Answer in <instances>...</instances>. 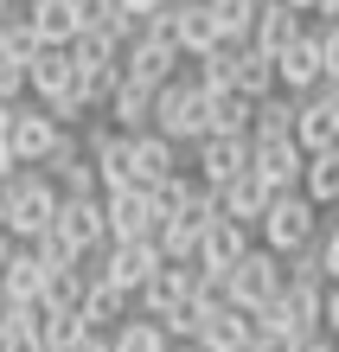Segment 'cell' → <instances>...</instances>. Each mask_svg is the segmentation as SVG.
Listing matches in <instances>:
<instances>
[{"label":"cell","instance_id":"1","mask_svg":"<svg viewBox=\"0 0 339 352\" xmlns=\"http://www.w3.org/2000/svg\"><path fill=\"white\" fill-rule=\"evenodd\" d=\"M58 186L39 173V167H19L13 179H0V218H7V237L13 243H39L58 224Z\"/></svg>","mask_w":339,"mask_h":352},{"label":"cell","instance_id":"2","mask_svg":"<svg viewBox=\"0 0 339 352\" xmlns=\"http://www.w3.org/2000/svg\"><path fill=\"white\" fill-rule=\"evenodd\" d=\"M154 129L166 141H179V148H199V141L211 135V116H205V84L193 71H179L173 84H166L154 96Z\"/></svg>","mask_w":339,"mask_h":352},{"label":"cell","instance_id":"3","mask_svg":"<svg viewBox=\"0 0 339 352\" xmlns=\"http://www.w3.org/2000/svg\"><path fill=\"white\" fill-rule=\"evenodd\" d=\"M314 237H320V205L307 192H275L263 224H256V243L275 250V256H294V250H307Z\"/></svg>","mask_w":339,"mask_h":352},{"label":"cell","instance_id":"4","mask_svg":"<svg viewBox=\"0 0 339 352\" xmlns=\"http://www.w3.org/2000/svg\"><path fill=\"white\" fill-rule=\"evenodd\" d=\"M160 269H166V256L154 250V243H102V250L83 256V276L109 282V288H122V295H141Z\"/></svg>","mask_w":339,"mask_h":352},{"label":"cell","instance_id":"5","mask_svg":"<svg viewBox=\"0 0 339 352\" xmlns=\"http://www.w3.org/2000/svg\"><path fill=\"white\" fill-rule=\"evenodd\" d=\"M282 282H288V263L275 256V250H250L237 269H230V282H224V301L230 307H243V314H256V307H269L275 295H282Z\"/></svg>","mask_w":339,"mask_h":352},{"label":"cell","instance_id":"6","mask_svg":"<svg viewBox=\"0 0 339 352\" xmlns=\"http://www.w3.org/2000/svg\"><path fill=\"white\" fill-rule=\"evenodd\" d=\"M102 218H109V243H154L160 212L147 199V186H109L102 192Z\"/></svg>","mask_w":339,"mask_h":352},{"label":"cell","instance_id":"7","mask_svg":"<svg viewBox=\"0 0 339 352\" xmlns=\"http://www.w3.org/2000/svg\"><path fill=\"white\" fill-rule=\"evenodd\" d=\"M58 135H65V129H58V122L45 116V102H13V122H7V148H13V160H19V167H45V154L58 148Z\"/></svg>","mask_w":339,"mask_h":352},{"label":"cell","instance_id":"8","mask_svg":"<svg viewBox=\"0 0 339 352\" xmlns=\"http://www.w3.org/2000/svg\"><path fill=\"white\" fill-rule=\"evenodd\" d=\"M39 173H45L65 199H96V192H102V179H96V167H90V154H83V135H71V129L58 135V148L45 154V167H39Z\"/></svg>","mask_w":339,"mask_h":352},{"label":"cell","instance_id":"9","mask_svg":"<svg viewBox=\"0 0 339 352\" xmlns=\"http://www.w3.org/2000/svg\"><path fill=\"white\" fill-rule=\"evenodd\" d=\"M294 141H301V154H327V148H339V77H327L314 96H301Z\"/></svg>","mask_w":339,"mask_h":352},{"label":"cell","instance_id":"10","mask_svg":"<svg viewBox=\"0 0 339 352\" xmlns=\"http://www.w3.org/2000/svg\"><path fill=\"white\" fill-rule=\"evenodd\" d=\"M179 167H186L179 141H166L160 129L129 135V186H160V179H173Z\"/></svg>","mask_w":339,"mask_h":352},{"label":"cell","instance_id":"11","mask_svg":"<svg viewBox=\"0 0 339 352\" xmlns=\"http://www.w3.org/2000/svg\"><path fill=\"white\" fill-rule=\"evenodd\" d=\"M275 77H282L288 96H314V90L327 84V52H320V32H314V26L294 38L282 58H275Z\"/></svg>","mask_w":339,"mask_h":352},{"label":"cell","instance_id":"12","mask_svg":"<svg viewBox=\"0 0 339 352\" xmlns=\"http://www.w3.org/2000/svg\"><path fill=\"white\" fill-rule=\"evenodd\" d=\"M58 237L71 243L77 256H90L109 243V218H102V192L96 199H58V224H52Z\"/></svg>","mask_w":339,"mask_h":352},{"label":"cell","instance_id":"13","mask_svg":"<svg viewBox=\"0 0 339 352\" xmlns=\"http://www.w3.org/2000/svg\"><path fill=\"white\" fill-rule=\"evenodd\" d=\"M250 167H256L275 192H301L307 154H301V141H294V135H282V141H256V135H250Z\"/></svg>","mask_w":339,"mask_h":352},{"label":"cell","instance_id":"14","mask_svg":"<svg viewBox=\"0 0 339 352\" xmlns=\"http://www.w3.org/2000/svg\"><path fill=\"white\" fill-rule=\"evenodd\" d=\"M269 199H275V186H269L256 167H243L237 179H224V186H218V212H224V218H237V224H250V231L263 224Z\"/></svg>","mask_w":339,"mask_h":352},{"label":"cell","instance_id":"15","mask_svg":"<svg viewBox=\"0 0 339 352\" xmlns=\"http://www.w3.org/2000/svg\"><path fill=\"white\" fill-rule=\"evenodd\" d=\"M250 167V135H205L199 141V179L218 192L224 179H237Z\"/></svg>","mask_w":339,"mask_h":352},{"label":"cell","instance_id":"16","mask_svg":"<svg viewBox=\"0 0 339 352\" xmlns=\"http://www.w3.org/2000/svg\"><path fill=\"white\" fill-rule=\"evenodd\" d=\"M307 26H314V19H307V13H294L288 0H269V7H263V19H256V32H250V45H256L263 58H282L294 38L307 32Z\"/></svg>","mask_w":339,"mask_h":352},{"label":"cell","instance_id":"17","mask_svg":"<svg viewBox=\"0 0 339 352\" xmlns=\"http://www.w3.org/2000/svg\"><path fill=\"white\" fill-rule=\"evenodd\" d=\"M250 237H256L250 224H237V218H218V224L205 231V243H199V263H205V269H218V276H230V269H237L250 250H256Z\"/></svg>","mask_w":339,"mask_h":352},{"label":"cell","instance_id":"18","mask_svg":"<svg viewBox=\"0 0 339 352\" xmlns=\"http://www.w3.org/2000/svg\"><path fill=\"white\" fill-rule=\"evenodd\" d=\"M199 346L205 352H250V346H256V314L218 301V307H211V320H205V333H199Z\"/></svg>","mask_w":339,"mask_h":352},{"label":"cell","instance_id":"19","mask_svg":"<svg viewBox=\"0 0 339 352\" xmlns=\"http://www.w3.org/2000/svg\"><path fill=\"white\" fill-rule=\"evenodd\" d=\"M179 301H193V269H173V263H166V269H160V276H154V282H147V288H141V295H135V314L160 327V320H166V314H173V307H179Z\"/></svg>","mask_w":339,"mask_h":352},{"label":"cell","instance_id":"20","mask_svg":"<svg viewBox=\"0 0 339 352\" xmlns=\"http://www.w3.org/2000/svg\"><path fill=\"white\" fill-rule=\"evenodd\" d=\"M26 19L45 45H77L83 32V0H26Z\"/></svg>","mask_w":339,"mask_h":352},{"label":"cell","instance_id":"21","mask_svg":"<svg viewBox=\"0 0 339 352\" xmlns=\"http://www.w3.org/2000/svg\"><path fill=\"white\" fill-rule=\"evenodd\" d=\"M173 45L186 58H205L218 45V19H211V0H173Z\"/></svg>","mask_w":339,"mask_h":352},{"label":"cell","instance_id":"22","mask_svg":"<svg viewBox=\"0 0 339 352\" xmlns=\"http://www.w3.org/2000/svg\"><path fill=\"white\" fill-rule=\"evenodd\" d=\"M26 84H32V102H52V96H65L77 84V65H71V45H45L26 65Z\"/></svg>","mask_w":339,"mask_h":352},{"label":"cell","instance_id":"23","mask_svg":"<svg viewBox=\"0 0 339 352\" xmlns=\"http://www.w3.org/2000/svg\"><path fill=\"white\" fill-rule=\"evenodd\" d=\"M154 96H160V90H147V84H129V77H122L102 116H109L122 135H147V129H154Z\"/></svg>","mask_w":339,"mask_h":352},{"label":"cell","instance_id":"24","mask_svg":"<svg viewBox=\"0 0 339 352\" xmlns=\"http://www.w3.org/2000/svg\"><path fill=\"white\" fill-rule=\"evenodd\" d=\"M45 276H52V269L32 256V243H13L7 269H0V288H7L13 301H45Z\"/></svg>","mask_w":339,"mask_h":352},{"label":"cell","instance_id":"25","mask_svg":"<svg viewBox=\"0 0 339 352\" xmlns=\"http://www.w3.org/2000/svg\"><path fill=\"white\" fill-rule=\"evenodd\" d=\"M205 116H211V135H250L256 96H243L237 84H218V90H205Z\"/></svg>","mask_w":339,"mask_h":352},{"label":"cell","instance_id":"26","mask_svg":"<svg viewBox=\"0 0 339 352\" xmlns=\"http://www.w3.org/2000/svg\"><path fill=\"white\" fill-rule=\"evenodd\" d=\"M77 314H83L90 333H116V327L135 314V295H122V288H109V282H90V295H83Z\"/></svg>","mask_w":339,"mask_h":352},{"label":"cell","instance_id":"27","mask_svg":"<svg viewBox=\"0 0 339 352\" xmlns=\"http://www.w3.org/2000/svg\"><path fill=\"white\" fill-rule=\"evenodd\" d=\"M83 32H96V38H109V45L129 52L135 38H141V19H135V13H122L116 0H83Z\"/></svg>","mask_w":339,"mask_h":352},{"label":"cell","instance_id":"28","mask_svg":"<svg viewBox=\"0 0 339 352\" xmlns=\"http://www.w3.org/2000/svg\"><path fill=\"white\" fill-rule=\"evenodd\" d=\"M294 122H301V96L275 90V96L256 102V116H250V135H256V141H282V135H294Z\"/></svg>","mask_w":339,"mask_h":352},{"label":"cell","instance_id":"29","mask_svg":"<svg viewBox=\"0 0 339 352\" xmlns=\"http://www.w3.org/2000/svg\"><path fill=\"white\" fill-rule=\"evenodd\" d=\"M199 243H205V231H199V224H186V218H160V231H154V250L173 263V269L199 263Z\"/></svg>","mask_w":339,"mask_h":352},{"label":"cell","instance_id":"30","mask_svg":"<svg viewBox=\"0 0 339 352\" xmlns=\"http://www.w3.org/2000/svg\"><path fill=\"white\" fill-rule=\"evenodd\" d=\"M205 192V179H193V173H173V179H160V186H147V199H154V212L160 218H186V212H193V199Z\"/></svg>","mask_w":339,"mask_h":352},{"label":"cell","instance_id":"31","mask_svg":"<svg viewBox=\"0 0 339 352\" xmlns=\"http://www.w3.org/2000/svg\"><path fill=\"white\" fill-rule=\"evenodd\" d=\"M301 192L320 205H339V148H327V154H307V173H301Z\"/></svg>","mask_w":339,"mask_h":352},{"label":"cell","instance_id":"32","mask_svg":"<svg viewBox=\"0 0 339 352\" xmlns=\"http://www.w3.org/2000/svg\"><path fill=\"white\" fill-rule=\"evenodd\" d=\"M109 352H173V340H166V327H154V320H141V314H129L109 333Z\"/></svg>","mask_w":339,"mask_h":352},{"label":"cell","instance_id":"33","mask_svg":"<svg viewBox=\"0 0 339 352\" xmlns=\"http://www.w3.org/2000/svg\"><path fill=\"white\" fill-rule=\"evenodd\" d=\"M230 84H237L243 96H256V102H263V96L282 90V77H275V58H263L256 45H250V52L237 58V77H230Z\"/></svg>","mask_w":339,"mask_h":352},{"label":"cell","instance_id":"34","mask_svg":"<svg viewBox=\"0 0 339 352\" xmlns=\"http://www.w3.org/2000/svg\"><path fill=\"white\" fill-rule=\"evenodd\" d=\"M211 19H218V38H243L250 45V32L263 19V0H211Z\"/></svg>","mask_w":339,"mask_h":352},{"label":"cell","instance_id":"35","mask_svg":"<svg viewBox=\"0 0 339 352\" xmlns=\"http://www.w3.org/2000/svg\"><path fill=\"white\" fill-rule=\"evenodd\" d=\"M83 295H90V276H83V263H77V269H52V276H45V301H52V307H65V314H77Z\"/></svg>","mask_w":339,"mask_h":352},{"label":"cell","instance_id":"36","mask_svg":"<svg viewBox=\"0 0 339 352\" xmlns=\"http://www.w3.org/2000/svg\"><path fill=\"white\" fill-rule=\"evenodd\" d=\"M39 52H45V38L32 32V19H26V13H19V19H7V58H13V65H32Z\"/></svg>","mask_w":339,"mask_h":352},{"label":"cell","instance_id":"37","mask_svg":"<svg viewBox=\"0 0 339 352\" xmlns=\"http://www.w3.org/2000/svg\"><path fill=\"white\" fill-rule=\"evenodd\" d=\"M32 256L45 263V269H77V263H83V256L71 250V243L58 237V231H45V237H39V243H32Z\"/></svg>","mask_w":339,"mask_h":352},{"label":"cell","instance_id":"38","mask_svg":"<svg viewBox=\"0 0 339 352\" xmlns=\"http://www.w3.org/2000/svg\"><path fill=\"white\" fill-rule=\"evenodd\" d=\"M26 96H32L26 65H13V58H7V65H0V102H26Z\"/></svg>","mask_w":339,"mask_h":352},{"label":"cell","instance_id":"39","mask_svg":"<svg viewBox=\"0 0 339 352\" xmlns=\"http://www.w3.org/2000/svg\"><path fill=\"white\" fill-rule=\"evenodd\" d=\"M314 250H320L327 282H339V218H333V224H320V243H314Z\"/></svg>","mask_w":339,"mask_h":352},{"label":"cell","instance_id":"40","mask_svg":"<svg viewBox=\"0 0 339 352\" xmlns=\"http://www.w3.org/2000/svg\"><path fill=\"white\" fill-rule=\"evenodd\" d=\"M314 32H320V52H327V77H339V26L333 19H314Z\"/></svg>","mask_w":339,"mask_h":352},{"label":"cell","instance_id":"41","mask_svg":"<svg viewBox=\"0 0 339 352\" xmlns=\"http://www.w3.org/2000/svg\"><path fill=\"white\" fill-rule=\"evenodd\" d=\"M0 352H45V346H39V333H32V327H13V333L0 340Z\"/></svg>","mask_w":339,"mask_h":352},{"label":"cell","instance_id":"42","mask_svg":"<svg viewBox=\"0 0 339 352\" xmlns=\"http://www.w3.org/2000/svg\"><path fill=\"white\" fill-rule=\"evenodd\" d=\"M116 7H122V13H135L141 26H147V19H154V13H166L173 0H116Z\"/></svg>","mask_w":339,"mask_h":352},{"label":"cell","instance_id":"43","mask_svg":"<svg viewBox=\"0 0 339 352\" xmlns=\"http://www.w3.org/2000/svg\"><path fill=\"white\" fill-rule=\"evenodd\" d=\"M327 340H339V282H327Z\"/></svg>","mask_w":339,"mask_h":352},{"label":"cell","instance_id":"44","mask_svg":"<svg viewBox=\"0 0 339 352\" xmlns=\"http://www.w3.org/2000/svg\"><path fill=\"white\" fill-rule=\"evenodd\" d=\"M19 173V160H13V148H7V129H0V179H13Z\"/></svg>","mask_w":339,"mask_h":352},{"label":"cell","instance_id":"45","mask_svg":"<svg viewBox=\"0 0 339 352\" xmlns=\"http://www.w3.org/2000/svg\"><path fill=\"white\" fill-rule=\"evenodd\" d=\"M26 13V0H0V26H7V19H19Z\"/></svg>","mask_w":339,"mask_h":352},{"label":"cell","instance_id":"46","mask_svg":"<svg viewBox=\"0 0 339 352\" xmlns=\"http://www.w3.org/2000/svg\"><path fill=\"white\" fill-rule=\"evenodd\" d=\"M288 7H294V13H320V0H288Z\"/></svg>","mask_w":339,"mask_h":352},{"label":"cell","instance_id":"47","mask_svg":"<svg viewBox=\"0 0 339 352\" xmlns=\"http://www.w3.org/2000/svg\"><path fill=\"white\" fill-rule=\"evenodd\" d=\"M7 122H13V102H0V129H7Z\"/></svg>","mask_w":339,"mask_h":352},{"label":"cell","instance_id":"48","mask_svg":"<svg viewBox=\"0 0 339 352\" xmlns=\"http://www.w3.org/2000/svg\"><path fill=\"white\" fill-rule=\"evenodd\" d=\"M307 352H333V340H314V346H307Z\"/></svg>","mask_w":339,"mask_h":352},{"label":"cell","instance_id":"49","mask_svg":"<svg viewBox=\"0 0 339 352\" xmlns=\"http://www.w3.org/2000/svg\"><path fill=\"white\" fill-rule=\"evenodd\" d=\"M0 65H7V26H0Z\"/></svg>","mask_w":339,"mask_h":352},{"label":"cell","instance_id":"50","mask_svg":"<svg viewBox=\"0 0 339 352\" xmlns=\"http://www.w3.org/2000/svg\"><path fill=\"white\" fill-rule=\"evenodd\" d=\"M173 352H205V346H199V340H193V346H173Z\"/></svg>","mask_w":339,"mask_h":352},{"label":"cell","instance_id":"51","mask_svg":"<svg viewBox=\"0 0 339 352\" xmlns=\"http://www.w3.org/2000/svg\"><path fill=\"white\" fill-rule=\"evenodd\" d=\"M0 243H13V237H7V218H0Z\"/></svg>","mask_w":339,"mask_h":352},{"label":"cell","instance_id":"52","mask_svg":"<svg viewBox=\"0 0 339 352\" xmlns=\"http://www.w3.org/2000/svg\"><path fill=\"white\" fill-rule=\"evenodd\" d=\"M333 352H339V340H333Z\"/></svg>","mask_w":339,"mask_h":352},{"label":"cell","instance_id":"53","mask_svg":"<svg viewBox=\"0 0 339 352\" xmlns=\"http://www.w3.org/2000/svg\"><path fill=\"white\" fill-rule=\"evenodd\" d=\"M263 7H269V0H263Z\"/></svg>","mask_w":339,"mask_h":352},{"label":"cell","instance_id":"54","mask_svg":"<svg viewBox=\"0 0 339 352\" xmlns=\"http://www.w3.org/2000/svg\"><path fill=\"white\" fill-rule=\"evenodd\" d=\"M250 352H256V346H250Z\"/></svg>","mask_w":339,"mask_h":352}]
</instances>
